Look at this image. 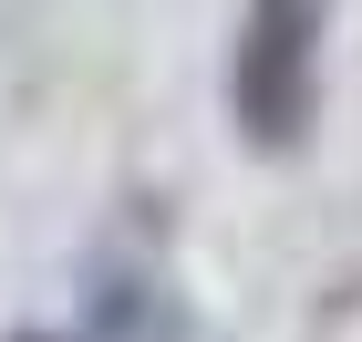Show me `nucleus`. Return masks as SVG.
Returning a JSON list of instances; mask_svg holds the SVG:
<instances>
[{"label": "nucleus", "mask_w": 362, "mask_h": 342, "mask_svg": "<svg viewBox=\"0 0 362 342\" xmlns=\"http://www.w3.org/2000/svg\"><path fill=\"white\" fill-rule=\"evenodd\" d=\"M83 342H187L176 290L145 270V259H93L83 280Z\"/></svg>", "instance_id": "obj_2"}, {"label": "nucleus", "mask_w": 362, "mask_h": 342, "mask_svg": "<svg viewBox=\"0 0 362 342\" xmlns=\"http://www.w3.org/2000/svg\"><path fill=\"white\" fill-rule=\"evenodd\" d=\"M11 342H42V332H11Z\"/></svg>", "instance_id": "obj_3"}, {"label": "nucleus", "mask_w": 362, "mask_h": 342, "mask_svg": "<svg viewBox=\"0 0 362 342\" xmlns=\"http://www.w3.org/2000/svg\"><path fill=\"white\" fill-rule=\"evenodd\" d=\"M321 42L332 0H249L238 11V62H228V114L249 156H300L321 125Z\"/></svg>", "instance_id": "obj_1"}]
</instances>
